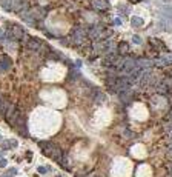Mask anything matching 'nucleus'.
<instances>
[{
    "mask_svg": "<svg viewBox=\"0 0 172 177\" xmlns=\"http://www.w3.org/2000/svg\"><path fill=\"white\" fill-rule=\"evenodd\" d=\"M39 146H40L42 153L46 156V157H51V159H54L56 162H59V160L61 159V156H63V151H61L57 145H54L52 142H45V140H42V142H39Z\"/></svg>",
    "mask_w": 172,
    "mask_h": 177,
    "instance_id": "nucleus-1",
    "label": "nucleus"
},
{
    "mask_svg": "<svg viewBox=\"0 0 172 177\" xmlns=\"http://www.w3.org/2000/svg\"><path fill=\"white\" fill-rule=\"evenodd\" d=\"M2 8L11 12H22L28 6V0H0Z\"/></svg>",
    "mask_w": 172,
    "mask_h": 177,
    "instance_id": "nucleus-2",
    "label": "nucleus"
},
{
    "mask_svg": "<svg viewBox=\"0 0 172 177\" xmlns=\"http://www.w3.org/2000/svg\"><path fill=\"white\" fill-rule=\"evenodd\" d=\"M6 39L9 42H19V40H23L25 39V29L22 28L20 25H11L9 26V31H6ZM6 40V42H8Z\"/></svg>",
    "mask_w": 172,
    "mask_h": 177,
    "instance_id": "nucleus-3",
    "label": "nucleus"
},
{
    "mask_svg": "<svg viewBox=\"0 0 172 177\" xmlns=\"http://www.w3.org/2000/svg\"><path fill=\"white\" fill-rule=\"evenodd\" d=\"M71 37H72L75 45H81V43H85L88 34H86V31L81 28V26H75V28L72 29V36Z\"/></svg>",
    "mask_w": 172,
    "mask_h": 177,
    "instance_id": "nucleus-4",
    "label": "nucleus"
},
{
    "mask_svg": "<svg viewBox=\"0 0 172 177\" xmlns=\"http://www.w3.org/2000/svg\"><path fill=\"white\" fill-rule=\"evenodd\" d=\"M137 68V63H135V59H131V57H126L125 60H123V66H121V72L125 74H129L132 72L134 70Z\"/></svg>",
    "mask_w": 172,
    "mask_h": 177,
    "instance_id": "nucleus-5",
    "label": "nucleus"
},
{
    "mask_svg": "<svg viewBox=\"0 0 172 177\" xmlns=\"http://www.w3.org/2000/svg\"><path fill=\"white\" fill-rule=\"evenodd\" d=\"M26 46H28L29 49L32 51H39L43 48V42L37 37H28V40H26Z\"/></svg>",
    "mask_w": 172,
    "mask_h": 177,
    "instance_id": "nucleus-6",
    "label": "nucleus"
},
{
    "mask_svg": "<svg viewBox=\"0 0 172 177\" xmlns=\"http://www.w3.org/2000/svg\"><path fill=\"white\" fill-rule=\"evenodd\" d=\"M135 63H137V68H140V70H143V71H149V68L154 66V62H152V60H149V59H146V57L137 59Z\"/></svg>",
    "mask_w": 172,
    "mask_h": 177,
    "instance_id": "nucleus-7",
    "label": "nucleus"
},
{
    "mask_svg": "<svg viewBox=\"0 0 172 177\" xmlns=\"http://www.w3.org/2000/svg\"><path fill=\"white\" fill-rule=\"evenodd\" d=\"M12 66V60L8 56H0V72L9 71V68Z\"/></svg>",
    "mask_w": 172,
    "mask_h": 177,
    "instance_id": "nucleus-8",
    "label": "nucleus"
},
{
    "mask_svg": "<svg viewBox=\"0 0 172 177\" xmlns=\"http://www.w3.org/2000/svg\"><path fill=\"white\" fill-rule=\"evenodd\" d=\"M118 94H120V100L125 105H129L131 102H132V99H134V91L132 90H125V91H121Z\"/></svg>",
    "mask_w": 172,
    "mask_h": 177,
    "instance_id": "nucleus-9",
    "label": "nucleus"
},
{
    "mask_svg": "<svg viewBox=\"0 0 172 177\" xmlns=\"http://www.w3.org/2000/svg\"><path fill=\"white\" fill-rule=\"evenodd\" d=\"M129 52H131V46H129V43H126V42H120L118 46H117V54H118L120 57H125V56H128Z\"/></svg>",
    "mask_w": 172,
    "mask_h": 177,
    "instance_id": "nucleus-10",
    "label": "nucleus"
},
{
    "mask_svg": "<svg viewBox=\"0 0 172 177\" xmlns=\"http://www.w3.org/2000/svg\"><path fill=\"white\" fill-rule=\"evenodd\" d=\"M92 6L97 11H106L109 9V2L108 0H92Z\"/></svg>",
    "mask_w": 172,
    "mask_h": 177,
    "instance_id": "nucleus-11",
    "label": "nucleus"
},
{
    "mask_svg": "<svg viewBox=\"0 0 172 177\" xmlns=\"http://www.w3.org/2000/svg\"><path fill=\"white\" fill-rule=\"evenodd\" d=\"M16 146H17V140L16 139H8V140H5V142L0 143V148L2 149H12Z\"/></svg>",
    "mask_w": 172,
    "mask_h": 177,
    "instance_id": "nucleus-12",
    "label": "nucleus"
},
{
    "mask_svg": "<svg viewBox=\"0 0 172 177\" xmlns=\"http://www.w3.org/2000/svg\"><path fill=\"white\" fill-rule=\"evenodd\" d=\"M131 25H132V28H140V26H143V19L135 16L131 19Z\"/></svg>",
    "mask_w": 172,
    "mask_h": 177,
    "instance_id": "nucleus-13",
    "label": "nucleus"
},
{
    "mask_svg": "<svg viewBox=\"0 0 172 177\" xmlns=\"http://www.w3.org/2000/svg\"><path fill=\"white\" fill-rule=\"evenodd\" d=\"M8 106H9V103H8V102H6V100L3 99L2 105H0V119H2V117H5L6 111H8Z\"/></svg>",
    "mask_w": 172,
    "mask_h": 177,
    "instance_id": "nucleus-14",
    "label": "nucleus"
},
{
    "mask_svg": "<svg viewBox=\"0 0 172 177\" xmlns=\"http://www.w3.org/2000/svg\"><path fill=\"white\" fill-rule=\"evenodd\" d=\"M157 91L160 92V94H168V92H169V88L164 85L163 82H160V83L157 85Z\"/></svg>",
    "mask_w": 172,
    "mask_h": 177,
    "instance_id": "nucleus-15",
    "label": "nucleus"
},
{
    "mask_svg": "<svg viewBox=\"0 0 172 177\" xmlns=\"http://www.w3.org/2000/svg\"><path fill=\"white\" fill-rule=\"evenodd\" d=\"M106 100V96H105V94H103V92H97V96H95V103H103V102H105Z\"/></svg>",
    "mask_w": 172,
    "mask_h": 177,
    "instance_id": "nucleus-16",
    "label": "nucleus"
},
{
    "mask_svg": "<svg viewBox=\"0 0 172 177\" xmlns=\"http://www.w3.org/2000/svg\"><path fill=\"white\" fill-rule=\"evenodd\" d=\"M149 42H152V45L155 46V48H163V42H160L158 39H154V37H151L149 39Z\"/></svg>",
    "mask_w": 172,
    "mask_h": 177,
    "instance_id": "nucleus-17",
    "label": "nucleus"
},
{
    "mask_svg": "<svg viewBox=\"0 0 172 177\" xmlns=\"http://www.w3.org/2000/svg\"><path fill=\"white\" fill-rule=\"evenodd\" d=\"M6 40H8V39H6V29L5 28H0V42L6 43Z\"/></svg>",
    "mask_w": 172,
    "mask_h": 177,
    "instance_id": "nucleus-18",
    "label": "nucleus"
},
{
    "mask_svg": "<svg viewBox=\"0 0 172 177\" xmlns=\"http://www.w3.org/2000/svg\"><path fill=\"white\" fill-rule=\"evenodd\" d=\"M17 174V169L16 168H11V169H8V171L5 173V177H12V176H16Z\"/></svg>",
    "mask_w": 172,
    "mask_h": 177,
    "instance_id": "nucleus-19",
    "label": "nucleus"
},
{
    "mask_svg": "<svg viewBox=\"0 0 172 177\" xmlns=\"http://www.w3.org/2000/svg\"><path fill=\"white\" fill-rule=\"evenodd\" d=\"M118 11L123 12V14H129V11H131V9H129V6H123V5H120V6H118Z\"/></svg>",
    "mask_w": 172,
    "mask_h": 177,
    "instance_id": "nucleus-20",
    "label": "nucleus"
},
{
    "mask_svg": "<svg viewBox=\"0 0 172 177\" xmlns=\"http://www.w3.org/2000/svg\"><path fill=\"white\" fill-rule=\"evenodd\" d=\"M49 169H51V168H48V166H37V171H39L40 174H46Z\"/></svg>",
    "mask_w": 172,
    "mask_h": 177,
    "instance_id": "nucleus-21",
    "label": "nucleus"
},
{
    "mask_svg": "<svg viewBox=\"0 0 172 177\" xmlns=\"http://www.w3.org/2000/svg\"><path fill=\"white\" fill-rule=\"evenodd\" d=\"M141 37L140 36H132V43H135V45H141Z\"/></svg>",
    "mask_w": 172,
    "mask_h": 177,
    "instance_id": "nucleus-22",
    "label": "nucleus"
},
{
    "mask_svg": "<svg viewBox=\"0 0 172 177\" xmlns=\"http://www.w3.org/2000/svg\"><path fill=\"white\" fill-rule=\"evenodd\" d=\"M6 163H8V162H6V159H0V168H5Z\"/></svg>",
    "mask_w": 172,
    "mask_h": 177,
    "instance_id": "nucleus-23",
    "label": "nucleus"
},
{
    "mask_svg": "<svg viewBox=\"0 0 172 177\" xmlns=\"http://www.w3.org/2000/svg\"><path fill=\"white\" fill-rule=\"evenodd\" d=\"M114 25H117V26L121 25V17H117V19L114 20Z\"/></svg>",
    "mask_w": 172,
    "mask_h": 177,
    "instance_id": "nucleus-24",
    "label": "nucleus"
},
{
    "mask_svg": "<svg viewBox=\"0 0 172 177\" xmlns=\"http://www.w3.org/2000/svg\"><path fill=\"white\" fill-rule=\"evenodd\" d=\"M26 159H28V162H31V159H32V153L31 151L26 153Z\"/></svg>",
    "mask_w": 172,
    "mask_h": 177,
    "instance_id": "nucleus-25",
    "label": "nucleus"
},
{
    "mask_svg": "<svg viewBox=\"0 0 172 177\" xmlns=\"http://www.w3.org/2000/svg\"><path fill=\"white\" fill-rule=\"evenodd\" d=\"M131 3H138V2H141V0H129Z\"/></svg>",
    "mask_w": 172,
    "mask_h": 177,
    "instance_id": "nucleus-26",
    "label": "nucleus"
},
{
    "mask_svg": "<svg viewBox=\"0 0 172 177\" xmlns=\"http://www.w3.org/2000/svg\"><path fill=\"white\" fill-rule=\"evenodd\" d=\"M0 157H3V151H0Z\"/></svg>",
    "mask_w": 172,
    "mask_h": 177,
    "instance_id": "nucleus-27",
    "label": "nucleus"
},
{
    "mask_svg": "<svg viewBox=\"0 0 172 177\" xmlns=\"http://www.w3.org/2000/svg\"><path fill=\"white\" fill-rule=\"evenodd\" d=\"M2 102H3V97H0V105H2Z\"/></svg>",
    "mask_w": 172,
    "mask_h": 177,
    "instance_id": "nucleus-28",
    "label": "nucleus"
},
{
    "mask_svg": "<svg viewBox=\"0 0 172 177\" xmlns=\"http://www.w3.org/2000/svg\"><path fill=\"white\" fill-rule=\"evenodd\" d=\"M89 177H95V176H89Z\"/></svg>",
    "mask_w": 172,
    "mask_h": 177,
    "instance_id": "nucleus-29",
    "label": "nucleus"
},
{
    "mask_svg": "<svg viewBox=\"0 0 172 177\" xmlns=\"http://www.w3.org/2000/svg\"><path fill=\"white\" fill-rule=\"evenodd\" d=\"M0 140H2V135H0Z\"/></svg>",
    "mask_w": 172,
    "mask_h": 177,
    "instance_id": "nucleus-30",
    "label": "nucleus"
},
{
    "mask_svg": "<svg viewBox=\"0 0 172 177\" xmlns=\"http://www.w3.org/2000/svg\"><path fill=\"white\" fill-rule=\"evenodd\" d=\"M2 177H5V176H2Z\"/></svg>",
    "mask_w": 172,
    "mask_h": 177,
    "instance_id": "nucleus-31",
    "label": "nucleus"
}]
</instances>
